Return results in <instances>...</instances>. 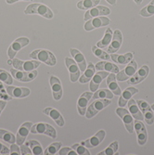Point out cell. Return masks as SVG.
Wrapping results in <instances>:
<instances>
[{
    "mask_svg": "<svg viewBox=\"0 0 154 155\" xmlns=\"http://www.w3.org/2000/svg\"><path fill=\"white\" fill-rule=\"evenodd\" d=\"M30 58H32L33 60L35 61H39L41 62H44L47 65L49 66H54L57 63V60H56V57L54 56V54L47 49H36L34 50L31 54H30Z\"/></svg>",
    "mask_w": 154,
    "mask_h": 155,
    "instance_id": "6da1fadb",
    "label": "cell"
},
{
    "mask_svg": "<svg viewBox=\"0 0 154 155\" xmlns=\"http://www.w3.org/2000/svg\"><path fill=\"white\" fill-rule=\"evenodd\" d=\"M25 14H37L42 17H44L46 19H52L53 18V12L50 10V8L44 5V4H31L29 5L26 9L24 10Z\"/></svg>",
    "mask_w": 154,
    "mask_h": 155,
    "instance_id": "7a4b0ae2",
    "label": "cell"
},
{
    "mask_svg": "<svg viewBox=\"0 0 154 155\" xmlns=\"http://www.w3.org/2000/svg\"><path fill=\"white\" fill-rule=\"evenodd\" d=\"M110 104V100H108V98H97V101H95L94 102L91 103L88 110L86 111V117L88 119L94 117L101 110H103Z\"/></svg>",
    "mask_w": 154,
    "mask_h": 155,
    "instance_id": "3957f363",
    "label": "cell"
},
{
    "mask_svg": "<svg viewBox=\"0 0 154 155\" xmlns=\"http://www.w3.org/2000/svg\"><path fill=\"white\" fill-rule=\"evenodd\" d=\"M31 132L33 134H44L53 138L57 137V132H56L55 128L47 123H38L33 124V126L31 127Z\"/></svg>",
    "mask_w": 154,
    "mask_h": 155,
    "instance_id": "277c9868",
    "label": "cell"
},
{
    "mask_svg": "<svg viewBox=\"0 0 154 155\" xmlns=\"http://www.w3.org/2000/svg\"><path fill=\"white\" fill-rule=\"evenodd\" d=\"M12 65L13 67L20 70V71L22 72H32L34 70H35L39 65H40V61H21L18 59H14L12 60Z\"/></svg>",
    "mask_w": 154,
    "mask_h": 155,
    "instance_id": "5b68a950",
    "label": "cell"
},
{
    "mask_svg": "<svg viewBox=\"0 0 154 155\" xmlns=\"http://www.w3.org/2000/svg\"><path fill=\"white\" fill-rule=\"evenodd\" d=\"M30 43L29 38L27 37H20L18 39H16L15 41L11 44V46L9 47L8 50V56L10 60H13L15 55L24 47H26L28 44Z\"/></svg>",
    "mask_w": 154,
    "mask_h": 155,
    "instance_id": "8992f818",
    "label": "cell"
},
{
    "mask_svg": "<svg viewBox=\"0 0 154 155\" xmlns=\"http://www.w3.org/2000/svg\"><path fill=\"white\" fill-rule=\"evenodd\" d=\"M116 114L123 120L126 130L129 133H133V131H134V120H133L132 115L128 112V110L123 109V107H120L116 110Z\"/></svg>",
    "mask_w": 154,
    "mask_h": 155,
    "instance_id": "52a82bcc",
    "label": "cell"
},
{
    "mask_svg": "<svg viewBox=\"0 0 154 155\" xmlns=\"http://www.w3.org/2000/svg\"><path fill=\"white\" fill-rule=\"evenodd\" d=\"M136 69H137V64H136V62L135 61L132 60L126 67L117 74L116 79L118 81H120V82L129 79L130 77H132L136 74Z\"/></svg>",
    "mask_w": 154,
    "mask_h": 155,
    "instance_id": "ba28073f",
    "label": "cell"
},
{
    "mask_svg": "<svg viewBox=\"0 0 154 155\" xmlns=\"http://www.w3.org/2000/svg\"><path fill=\"white\" fill-rule=\"evenodd\" d=\"M110 13V10L109 8L105 7V6H97L95 8H92L90 9H88L85 16H84V19L85 21H89L93 18L96 17H100V16H105V15H109Z\"/></svg>",
    "mask_w": 154,
    "mask_h": 155,
    "instance_id": "9c48e42d",
    "label": "cell"
},
{
    "mask_svg": "<svg viewBox=\"0 0 154 155\" xmlns=\"http://www.w3.org/2000/svg\"><path fill=\"white\" fill-rule=\"evenodd\" d=\"M10 73L14 78L21 82H30L33 81L37 76L36 70H34L32 72H22L17 69H11Z\"/></svg>",
    "mask_w": 154,
    "mask_h": 155,
    "instance_id": "30bf717a",
    "label": "cell"
},
{
    "mask_svg": "<svg viewBox=\"0 0 154 155\" xmlns=\"http://www.w3.org/2000/svg\"><path fill=\"white\" fill-rule=\"evenodd\" d=\"M110 23V21L107 17H104V16L96 17L87 21V23L85 24V30L92 31L94 29H97V28L107 26Z\"/></svg>",
    "mask_w": 154,
    "mask_h": 155,
    "instance_id": "8fae6325",
    "label": "cell"
},
{
    "mask_svg": "<svg viewBox=\"0 0 154 155\" xmlns=\"http://www.w3.org/2000/svg\"><path fill=\"white\" fill-rule=\"evenodd\" d=\"M134 128L136 132V137H137V141L139 145H145L148 139V133H147V129L146 126L144 125V124L141 121L136 120L135 121V124H134Z\"/></svg>",
    "mask_w": 154,
    "mask_h": 155,
    "instance_id": "7c38bea8",
    "label": "cell"
},
{
    "mask_svg": "<svg viewBox=\"0 0 154 155\" xmlns=\"http://www.w3.org/2000/svg\"><path fill=\"white\" fill-rule=\"evenodd\" d=\"M65 63L66 66L69 70L70 73V79L73 83H75L79 78H80V69L75 61L72 60L71 58H66L65 59Z\"/></svg>",
    "mask_w": 154,
    "mask_h": 155,
    "instance_id": "4fadbf2b",
    "label": "cell"
},
{
    "mask_svg": "<svg viewBox=\"0 0 154 155\" xmlns=\"http://www.w3.org/2000/svg\"><path fill=\"white\" fill-rule=\"evenodd\" d=\"M136 104L138 105L139 109L141 110L143 116L145 118V121L147 122V124H152L154 123V114L151 110L150 106L149 105V103L145 101H136Z\"/></svg>",
    "mask_w": 154,
    "mask_h": 155,
    "instance_id": "5bb4252c",
    "label": "cell"
},
{
    "mask_svg": "<svg viewBox=\"0 0 154 155\" xmlns=\"http://www.w3.org/2000/svg\"><path fill=\"white\" fill-rule=\"evenodd\" d=\"M105 137V131L104 130H100L96 135H94L92 137L87 139L86 141H82L81 144L86 146L87 148H95L97 146H99Z\"/></svg>",
    "mask_w": 154,
    "mask_h": 155,
    "instance_id": "9a60e30c",
    "label": "cell"
},
{
    "mask_svg": "<svg viewBox=\"0 0 154 155\" xmlns=\"http://www.w3.org/2000/svg\"><path fill=\"white\" fill-rule=\"evenodd\" d=\"M122 43H123V35H122V33L119 31V30H115L114 33H113V39H111V42L110 44L107 49V52L108 53H116L119 48H121L122 46Z\"/></svg>",
    "mask_w": 154,
    "mask_h": 155,
    "instance_id": "2e32d148",
    "label": "cell"
},
{
    "mask_svg": "<svg viewBox=\"0 0 154 155\" xmlns=\"http://www.w3.org/2000/svg\"><path fill=\"white\" fill-rule=\"evenodd\" d=\"M33 126V124L30 122H27L21 124V126L20 127V129L17 132V136H16V143L21 146V144H23L25 142V138L27 137L28 134L31 131V127Z\"/></svg>",
    "mask_w": 154,
    "mask_h": 155,
    "instance_id": "e0dca14e",
    "label": "cell"
},
{
    "mask_svg": "<svg viewBox=\"0 0 154 155\" xmlns=\"http://www.w3.org/2000/svg\"><path fill=\"white\" fill-rule=\"evenodd\" d=\"M93 97L92 92H85L83 93L77 102V109L78 111L81 115H86V111H87V107L88 105V102Z\"/></svg>",
    "mask_w": 154,
    "mask_h": 155,
    "instance_id": "ac0fdd59",
    "label": "cell"
},
{
    "mask_svg": "<svg viewBox=\"0 0 154 155\" xmlns=\"http://www.w3.org/2000/svg\"><path fill=\"white\" fill-rule=\"evenodd\" d=\"M6 90L10 97H16V98L25 97L30 95V89L26 88V87H11L8 84V86L6 87Z\"/></svg>",
    "mask_w": 154,
    "mask_h": 155,
    "instance_id": "d6986e66",
    "label": "cell"
},
{
    "mask_svg": "<svg viewBox=\"0 0 154 155\" xmlns=\"http://www.w3.org/2000/svg\"><path fill=\"white\" fill-rule=\"evenodd\" d=\"M149 69L147 65H143L140 69L138 70L137 72H136V74L129 78V81H128V84H139L140 82H142L149 74Z\"/></svg>",
    "mask_w": 154,
    "mask_h": 155,
    "instance_id": "ffe728a7",
    "label": "cell"
},
{
    "mask_svg": "<svg viewBox=\"0 0 154 155\" xmlns=\"http://www.w3.org/2000/svg\"><path fill=\"white\" fill-rule=\"evenodd\" d=\"M49 82H50V86L52 88L54 100L60 101L62 97V87H61V83L60 79L55 76H51Z\"/></svg>",
    "mask_w": 154,
    "mask_h": 155,
    "instance_id": "44dd1931",
    "label": "cell"
},
{
    "mask_svg": "<svg viewBox=\"0 0 154 155\" xmlns=\"http://www.w3.org/2000/svg\"><path fill=\"white\" fill-rule=\"evenodd\" d=\"M109 74H108V72H106V71L105 72L104 71H99L97 74H95L91 79L90 87H89L91 92H96L97 90V88H99L100 84H101L102 80L107 78Z\"/></svg>",
    "mask_w": 154,
    "mask_h": 155,
    "instance_id": "7402d4cb",
    "label": "cell"
},
{
    "mask_svg": "<svg viewBox=\"0 0 154 155\" xmlns=\"http://www.w3.org/2000/svg\"><path fill=\"white\" fill-rule=\"evenodd\" d=\"M70 53L72 54L73 58L74 59L75 62L79 66L80 71L85 72L87 66L86 59H85V57H84V55L78 49H75V48H71V49H70Z\"/></svg>",
    "mask_w": 154,
    "mask_h": 155,
    "instance_id": "603a6c76",
    "label": "cell"
},
{
    "mask_svg": "<svg viewBox=\"0 0 154 155\" xmlns=\"http://www.w3.org/2000/svg\"><path fill=\"white\" fill-rule=\"evenodd\" d=\"M44 114H47L48 116H49L53 121H55L56 124H57L59 126L64 125V119L58 110L53 109V108H47L44 110Z\"/></svg>",
    "mask_w": 154,
    "mask_h": 155,
    "instance_id": "cb8c5ba5",
    "label": "cell"
},
{
    "mask_svg": "<svg viewBox=\"0 0 154 155\" xmlns=\"http://www.w3.org/2000/svg\"><path fill=\"white\" fill-rule=\"evenodd\" d=\"M138 92V90L135 87H128L125 89L122 94H121V97L119 98V106L120 107H124L127 104V102L129 101V100H131V97L133 95L136 94Z\"/></svg>",
    "mask_w": 154,
    "mask_h": 155,
    "instance_id": "d4e9b609",
    "label": "cell"
},
{
    "mask_svg": "<svg viewBox=\"0 0 154 155\" xmlns=\"http://www.w3.org/2000/svg\"><path fill=\"white\" fill-rule=\"evenodd\" d=\"M107 86L109 87V89L113 92L114 95H121L122 94V90L119 87V86L116 83V75H114V74H110L107 77Z\"/></svg>",
    "mask_w": 154,
    "mask_h": 155,
    "instance_id": "484cf974",
    "label": "cell"
},
{
    "mask_svg": "<svg viewBox=\"0 0 154 155\" xmlns=\"http://www.w3.org/2000/svg\"><path fill=\"white\" fill-rule=\"evenodd\" d=\"M97 70L99 71H102V70H105L106 72H110L113 74H118L119 71V67L117 65H115L114 63H111L109 61H100L99 63H97V65L95 66Z\"/></svg>",
    "mask_w": 154,
    "mask_h": 155,
    "instance_id": "4316f807",
    "label": "cell"
},
{
    "mask_svg": "<svg viewBox=\"0 0 154 155\" xmlns=\"http://www.w3.org/2000/svg\"><path fill=\"white\" fill-rule=\"evenodd\" d=\"M133 53H125L123 55H117L115 53L110 55V59L113 60L114 62H117L119 64H127L133 60Z\"/></svg>",
    "mask_w": 154,
    "mask_h": 155,
    "instance_id": "83f0119b",
    "label": "cell"
},
{
    "mask_svg": "<svg viewBox=\"0 0 154 155\" xmlns=\"http://www.w3.org/2000/svg\"><path fill=\"white\" fill-rule=\"evenodd\" d=\"M128 107H129V111L131 112V115L138 121H142L144 119V116L142 112L139 110V108L136 105V102L134 100H129L128 101Z\"/></svg>",
    "mask_w": 154,
    "mask_h": 155,
    "instance_id": "f1b7e54d",
    "label": "cell"
},
{
    "mask_svg": "<svg viewBox=\"0 0 154 155\" xmlns=\"http://www.w3.org/2000/svg\"><path fill=\"white\" fill-rule=\"evenodd\" d=\"M95 71H96V67L94 66V64L92 63H89L88 66L87 67L86 71L84 72V74L82 76H80L79 78V82L81 84H86L87 82H89L92 77L94 76L95 74Z\"/></svg>",
    "mask_w": 154,
    "mask_h": 155,
    "instance_id": "f546056e",
    "label": "cell"
},
{
    "mask_svg": "<svg viewBox=\"0 0 154 155\" xmlns=\"http://www.w3.org/2000/svg\"><path fill=\"white\" fill-rule=\"evenodd\" d=\"M113 32L111 31L110 28H108L105 32L104 37L97 43V47L100 48H106L107 47H109L111 42V39H113Z\"/></svg>",
    "mask_w": 154,
    "mask_h": 155,
    "instance_id": "4dcf8cb0",
    "label": "cell"
},
{
    "mask_svg": "<svg viewBox=\"0 0 154 155\" xmlns=\"http://www.w3.org/2000/svg\"><path fill=\"white\" fill-rule=\"evenodd\" d=\"M101 0H81L80 2L77 3V8L80 9H90L92 8L97 7L100 4Z\"/></svg>",
    "mask_w": 154,
    "mask_h": 155,
    "instance_id": "1f68e13d",
    "label": "cell"
},
{
    "mask_svg": "<svg viewBox=\"0 0 154 155\" xmlns=\"http://www.w3.org/2000/svg\"><path fill=\"white\" fill-rule=\"evenodd\" d=\"M113 97V93L108 89L97 90L92 97V98H94V100H97V98H108V100H111Z\"/></svg>",
    "mask_w": 154,
    "mask_h": 155,
    "instance_id": "d6a6232c",
    "label": "cell"
},
{
    "mask_svg": "<svg viewBox=\"0 0 154 155\" xmlns=\"http://www.w3.org/2000/svg\"><path fill=\"white\" fill-rule=\"evenodd\" d=\"M0 139L4 140L5 142H8L9 144H13L16 142V137L11 132H8L4 129H0Z\"/></svg>",
    "mask_w": 154,
    "mask_h": 155,
    "instance_id": "836d02e7",
    "label": "cell"
},
{
    "mask_svg": "<svg viewBox=\"0 0 154 155\" xmlns=\"http://www.w3.org/2000/svg\"><path fill=\"white\" fill-rule=\"evenodd\" d=\"M28 142H29V146L33 154L34 155L43 154V149H42V146L40 145L38 141H36V140H30V141H28Z\"/></svg>",
    "mask_w": 154,
    "mask_h": 155,
    "instance_id": "e575fe53",
    "label": "cell"
},
{
    "mask_svg": "<svg viewBox=\"0 0 154 155\" xmlns=\"http://www.w3.org/2000/svg\"><path fill=\"white\" fill-rule=\"evenodd\" d=\"M140 15L143 17H150L154 15V0L140 10Z\"/></svg>",
    "mask_w": 154,
    "mask_h": 155,
    "instance_id": "d590c367",
    "label": "cell"
},
{
    "mask_svg": "<svg viewBox=\"0 0 154 155\" xmlns=\"http://www.w3.org/2000/svg\"><path fill=\"white\" fill-rule=\"evenodd\" d=\"M61 145H62L61 142H54L47 148V150L44 153L46 155H54L56 153H58L59 150H61Z\"/></svg>",
    "mask_w": 154,
    "mask_h": 155,
    "instance_id": "8d00e7d4",
    "label": "cell"
},
{
    "mask_svg": "<svg viewBox=\"0 0 154 155\" xmlns=\"http://www.w3.org/2000/svg\"><path fill=\"white\" fill-rule=\"evenodd\" d=\"M92 51L95 54V56H97V57L100 58V59H102L104 61H109L110 59V56L107 52H104L103 50H101L100 48H97V46L92 47Z\"/></svg>",
    "mask_w": 154,
    "mask_h": 155,
    "instance_id": "74e56055",
    "label": "cell"
},
{
    "mask_svg": "<svg viewBox=\"0 0 154 155\" xmlns=\"http://www.w3.org/2000/svg\"><path fill=\"white\" fill-rule=\"evenodd\" d=\"M118 150V141H113L104 151L100 152V155H113L117 152Z\"/></svg>",
    "mask_w": 154,
    "mask_h": 155,
    "instance_id": "f35d334b",
    "label": "cell"
},
{
    "mask_svg": "<svg viewBox=\"0 0 154 155\" xmlns=\"http://www.w3.org/2000/svg\"><path fill=\"white\" fill-rule=\"evenodd\" d=\"M0 81L7 84H11L13 83L12 76L4 70H0Z\"/></svg>",
    "mask_w": 154,
    "mask_h": 155,
    "instance_id": "ab89813d",
    "label": "cell"
},
{
    "mask_svg": "<svg viewBox=\"0 0 154 155\" xmlns=\"http://www.w3.org/2000/svg\"><path fill=\"white\" fill-rule=\"evenodd\" d=\"M72 148H73V149L76 151V153L79 154V155H89V154H90V152L88 151V150L87 149V147H86V146H84V145H82L81 143H79V144H74V145H73Z\"/></svg>",
    "mask_w": 154,
    "mask_h": 155,
    "instance_id": "60d3db41",
    "label": "cell"
},
{
    "mask_svg": "<svg viewBox=\"0 0 154 155\" xmlns=\"http://www.w3.org/2000/svg\"><path fill=\"white\" fill-rule=\"evenodd\" d=\"M0 98H2L3 101H11L13 98L12 97H10L8 94L7 90H5L4 86H3V82H1V81H0Z\"/></svg>",
    "mask_w": 154,
    "mask_h": 155,
    "instance_id": "b9f144b4",
    "label": "cell"
},
{
    "mask_svg": "<svg viewBox=\"0 0 154 155\" xmlns=\"http://www.w3.org/2000/svg\"><path fill=\"white\" fill-rule=\"evenodd\" d=\"M21 152L22 155H30V154H33L31 149H30V146H29V142H26L25 144H21Z\"/></svg>",
    "mask_w": 154,
    "mask_h": 155,
    "instance_id": "7bdbcfd3",
    "label": "cell"
},
{
    "mask_svg": "<svg viewBox=\"0 0 154 155\" xmlns=\"http://www.w3.org/2000/svg\"><path fill=\"white\" fill-rule=\"evenodd\" d=\"M60 155H70V154H77L76 151L73 149V148H69V147H64L62 149L60 150Z\"/></svg>",
    "mask_w": 154,
    "mask_h": 155,
    "instance_id": "ee69618b",
    "label": "cell"
},
{
    "mask_svg": "<svg viewBox=\"0 0 154 155\" xmlns=\"http://www.w3.org/2000/svg\"><path fill=\"white\" fill-rule=\"evenodd\" d=\"M10 154H21V149L19 148L18 144H11L10 146Z\"/></svg>",
    "mask_w": 154,
    "mask_h": 155,
    "instance_id": "f6af8a7d",
    "label": "cell"
},
{
    "mask_svg": "<svg viewBox=\"0 0 154 155\" xmlns=\"http://www.w3.org/2000/svg\"><path fill=\"white\" fill-rule=\"evenodd\" d=\"M10 149H8L6 145H3L0 142V154H9Z\"/></svg>",
    "mask_w": 154,
    "mask_h": 155,
    "instance_id": "bcb514c9",
    "label": "cell"
},
{
    "mask_svg": "<svg viewBox=\"0 0 154 155\" xmlns=\"http://www.w3.org/2000/svg\"><path fill=\"white\" fill-rule=\"evenodd\" d=\"M6 105H7V102H6V101H0V114H1V112H2V110L5 109V107H6Z\"/></svg>",
    "mask_w": 154,
    "mask_h": 155,
    "instance_id": "7dc6e473",
    "label": "cell"
},
{
    "mask_svg": "<svg viewBox=\"0 0 154 155\" xmlns=\"http://www.w3.org/2000/svg\"><path fill=\"white\" fill-rule=\"evenodd\" d=\"M8 4H13L18 1H34V0H6Z\"/></svg>",
    "mask_w": 154,
    "mask_h": 155,
    "instance_id": "c3c4849f",
    "label": "cell"
},
{
    "mask_svg": "<svg viewBox=\"0 0 154 155\" xmlns=\"http://www.w3.org/2000/svg\"><path fill=\"white\" fill-rule=\"evenodd\" d=\"M108 3H110V5H115L116 4V0H106Z\"/></svg>",
    "mask_w": 154,
    "mask_h": 155,
    "instance_id": "681fc988",
    "label": "cell"
},
{
    "mask_svg": "<svg viewBox=\"0 0 154 155\" xmlns=\"http://www.w3.org/2000/svg\"><path fill=\"white\" fill-rule=\"evenodd\" d=\"M134 1L137 4V5H139V4H141V2H142V0H134Z\"/></svg>",
    "mask_w": 154,
    "mask_h": 155,
    "instance_id": "f907efd6",
    "label": "cell"
},
{
    "mask_svg": "<svg viewBox=\"0 0 154 155\" xmlns=\"http://www.w3.org/2000/svg\"><path fill=\"white\" fill-rule=\"evenodd\" d=\"M8 64H12V60H10V59H9V61H8Z\"/></svg>",
    "mask_w": 154,
    "mask_h": 155,
    "instance_id": "816d5d0a",
    "label": "cell"
},
{
    "mask_svg": "<svg viewBox=\"0 0 154 155\" xmlns=\"http://www.w3.org/2000/svg\"><path fill=\"white\" fill-rule=\"evenodd\" d=\"M151 108H152V110H154V104H153V105H151Z\"/></svg>",
    "mask_w": 154,
    "mask_h": 155,
    "instance_id": "f5cc1de1",
    "label": "cell"
}]
</instances>
